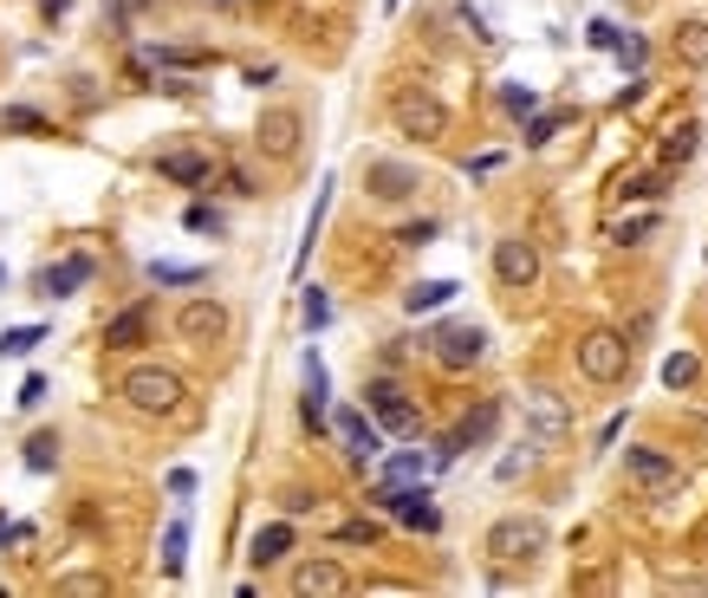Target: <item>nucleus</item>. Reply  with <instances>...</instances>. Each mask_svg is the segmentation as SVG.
Instances as JSON below:
<instances>
[{
  "label": "nucleus",
  "mask_w": 708,
  "mask_h": 598,
  "mask_svg": "<svg viewBox=\"0 0 708 598\" xmlns=\"http://www.w3.org/2000/svg\"><path fill=\"white\" fill-rule=\"evenodd\" d=\"M384 7H397V0H384Z\"/></svg>",
  "instance_id": "obj_45"
},
{
  "label": "nucleus",
  "mask_w": 708,
  "mask_h": 598,
  "mask_svg": "<svg viewBox=\"0 0 708 598\" xmlns=\"http://www.w3.org/2000/svg\"><path fill=\"white\" fill-rule=\"evenodd\" d=\"M0 540H13V527H7V514H0Z\"/></svg>",
  "instance_id": "obj_44"
},
{
  "label": "nucleus",
  "mask_w": 708,
  "mask_h": 598,
  "mask_svg": "<svg viewBox=\"0 0 708 598\" xmlns=\"http://www.w3.org/2000/svg\"><path fill=\"white\" fill-rule=\"evenodd\" d=\"M306 325H312V332H325V325H332V299L319 294V287H306Z\"/></svg>",
  "instance_id": "obj_31"
},
{
  "label": "nucleus",
  "mask_w": 708,
  "mask_h": 598,
  "mask_svg": "<svg viewBox=\"0 0 708 598\" xmlns=\"http://www.w3.org/2000/svg\"><path fill=\"white\" fill-rule=\"evenodd\" d=\"M169 495H182V501H189V495H196V475H189V468H176V475H169Z\"/></svg>",
  "instance_id": "obj_42"
},
{
  "label": "nucleus",
  "mask_w": 708,
  "mask_h": 598,
  "mask_svg": "<svg viewBox=\"0 0 708 598\" xmlns=\"http://www.w3.org/2000/svg\"><path fill=\"white\" fill-rule=\"evenodd\" d=\"M417 189V169L410 163H370V196L377 202H403Z\"/></svg>",
  "instance_id": "obj_17"
},
{
  "label": "nucleus",
  "mask_w": 708,
  "mask_h": 598,
  "mask_svg": "<svg viewBox=\"0 0 708 598\" xmlns=\"http://www.w3.org/2000/svg\"><path fill=\"white\" fill-rule=\"evenodd\" d=\"M676 59L696 73V66H708V20H689V26H676Z\"/></svg>",
  "instance_id": "obj_23"
},
{
  "label": "nucleus",
  "mask_w": 708,
  "mask_h": 598,
  "mask_svg": "<svg viewBox=\"0 0 708 598\" xmlns=\"http://www.w3.org/2000/svg\"><path fill=\"white\" fill-rule=\"evenodd\" d=\"M696 144H703V131H696V124H676V131H670V144H663V163H689Z\"/></svg>",
  "instance_id": "obj_29"
},
{
  "label": "nucleus",
  "mask_w": 708,
  "mask_h": 598,
  "mask_svg": "<svg viewBox=\"0 0 708 598\" xmlns=\"http://www.w3.org/2000/svg\"><path fill=\"white\" fill-rule=\"evenodd\" d=\"M546 553V521H527V514H507V521L488 527V560L500 566H527Z\"/></svg>",
  "instance_id": "obj_3"
},
{
  "label": "nucleus",
  "mask_w": 708,
  "mask_h": 598,
  "mask_svg": "<svg viewBox=\"0 0 708 598\" xmlns=\"http://www.w3.org/2000/svg\"><path fill=\"white\" fill-rule=\"evenodd\" d=\"M429 345H435V365H442V372H475V365L488 358V332H482V325H442Z\"/></svg>",
  "instance_id": "obj_7"
},
{
  "label": "nucleus",
  "mask_w": 708,
  "mask_h": 598,
  "mask_svg": "<svg viewBox=\"0 0 708 598\" xmlns=\"http://www.w3.org/2000/svg\"><path fill=\"white\" fill-rule=\"evenodd\" d=\"M189 228H196V234H221V215H214V209H202V202H196V209H189Z\"/></svg>",
  "instance_id": "obj_38"
},
{
  "label": "nucleus",
  "mask_w": 708,
  "mask_h": 598,
  "mask_svg": "<svg viewBox=\"0 0 708 598\" xmlns=\"http://www.w3.org/2000/svg\"><path fill=\"white\" fill-rule=\"evenodd\" d=\"M364 410L377 417L384 436H417V430H423V410H417V403L403 397V384H390V377L364 384Z\"/></svg>",
  "instance_id": "obj_4"
},
{
  "label": "nucleus",
  "mask_w": 708,
  "mask_h": 598,
  "mask_svg": "<svg viewBox=\"0 0 708 598\" xmlns=\"http://www.w3.org/2000/svg\"><path fill=\"white\" fill-rule=\"evenodd\" d=\"M696 372H703V365H696L689 352H676V358H663V384H670V390H689V384H696Z\"/></svg>",
  "instance_id": "obj_30"
},
{
  "label": "nucleus",
  "mask_w": 708,
  "mask_h": 598,
  "mask_svg": "<svg viewBox=\"0 0 708 598\" xmlns=\"http://www.w3.org/2000/svg\"><path fill=\"white\" fill-rule=\"evenodd\" d=\"M631 481H638L650 501H670L676 488H683V475H676V462H663L656 449H631Z\"/></svg>",
  "instance_id": "obj_12"
},
{
  "label": "nucleus",
  "mask_w": 708,
  "mask_h": 598,
  "mask_svg": "<svg viewBox=\"0 0 708 598\" xmlns=\"http://www.w3.org/2000/svg\"><path fill=\"white\" fill-rule=\"evenodd\" d=\"M500 104H507L513 118H527V111H533V91H520V85H507V91H500Z\"/></svg>",
  "instance_id": "obj_35"
},
{
  "label": "nucleus",
  "mask_w": 708,
  "mask_h": 598,
  "mask_svg": "<svg viewBox=\"0 0 708 598\" xmlns=\"http://www.w3.org/2000/svg\"><path fill=\"white\" fill-rule=\"evenodd\" d=\"M91 280V254H71V261H59V267H46L33 287H40V299H66V294H78Z\"/></svg>",
  "instance_id": "obj_15"
},
{
  "label": "nucleus",
  "mask_w": 708,
  "mask_h": 598,
  "mask_svg": "<svg viewBox=\"0 0 708 598\" xmlns=\"http://www.w3.org/2000/svg\"><path fill=\"white\" fill-rule=\"evenodd\" d=\"M578 372L591 377V384H618V377L631 372V339L624 332H585L578 339Z\"/></svg>",
  "instance_id": "obj_5"
},
{
  "label": "nucleus",
  "mask_w": 708,
  "mask_h": 598,
  "mask_svg": "<svg viewBox=\"0 0 708 598\" xmlns=\"http://www.w3.org/2000/svg\"><path fill=\"white\" fill-rule=\"evenodd\" d=\"M26 468H33V475H53V468H59V436L40 430V436L26 443Z\"/></svg>",
  "instance_id": "obj_28"
},
{
  "label": "nucleus",
  "mask_w": 708,
  "mask_h": 598,
  "mask_svg": "<svg viewBox=\"0 0 708 598\" xmlns=\"http://www.w3.org/2000/svg\"><path fill=\"white\" fill-rule=\"evenodd\" d=\"M306 423H325V365H319V352H306Z\"/></svg>",
  "instance_id": "obj_24"
},
{
  "label": "nucleus",
  "mask_w": 708,
  "mask_h": 598,
  "mask_svg": "<svg viewBox=\"0 0 708 598\" xmlns=\"http://www.w3.org/2000/svg\"><path fill=\"white\" fill-rule=\"evenodd\" d=\"M527 430L533 443H566L572 436V410L560 390H527Z\"/></svg>",
  "instance_id": "obj_9"
},
{
  "label": "nucleus",
  "mask_w": 708,
  "mask_h": 598,
  "mask_svg": "<svg viewBox=\"0 0 708 598\" xmlns=\"http://www.w3.org/2000/svg\"><path fill=\"white\" fill-rule=\"evenodd\" d=\"M339 540H345V546H364V540H377V527H370V521H345V527H339Z\"/></svg>",
  "instance_id": "obj_37"
},
{
  "label": "nucleus",
  "mask_w": 708,
  "mask_h": 598,
  "mask_svg": "<svg viewBox=\"0 0 708 598\" xmlns=\"http://www.w3.org/2000/svg\"><path fill=\"white\" fill-rule=\"evenodd\" d=\"M0 280H7V267H0Z\"/></svg>",
  "instance_id": "obj_46"
},
{
  "label": "nucleus",
  "mask_w": 708,
  "mask_h": 598,
  "mask_svg": "<svg viewBox=\"0 0 708 598\" xmlns=\"http://www.w3.org/2000/svg\"><path fill=\"white\" fill-rule=\"evenodd\" d=\"M585 40H591L598 53H618V46H624V33H618L611 20H591V26H585Z\"/></svg>",
  "instance_id": "obj_32"
},
{
  "label": "nucleus",
  "mask_w": 708,
  "mask_h": 598,
  "mask_svg": "<svg viewBox=\"0 0 708 598\" xmlns=\"http://www.w3.org/2000/svg\"><path fill=\"white\" fill-rule=\"evenodd\" d=\"M292 593L299 598H332V593H352V579H345V566L339 560H299L292 566Z\"/></svg>",
  "instance_id": "obj_14"
},
{
  "label": "nucleus",
  "mask_w": 708,
  "mask_h": 598,
  "mask_svg": "<svg viewBox=\"0 0 708 598\" xmlns=\"http://www.w3.org/2000/svg\"><path fill=\"white\" fill-rule=\"evenodd\" d=\"M66 7H71V0H46V13H66Z\"/></svg>",
  "instance_id": "obj_43"
},
{
  "label": "nucleus",
  "mask_w": 708,
  "mask_h": 598,
  "mask_svg": "<svg viewBox=\"0 0 708 598\" xmlns=\"http://www.w3.org/2000/svg\"><path fill=\"white\" fill-rule=\"evenodd\" d=\"M46 345V325H13V332H0V358H26V352H40Z\"/></svg>",
  "instance_id": "obj_27"
},
{
  "label": "nucleus",
  "mask_w": 708,
  "mask_h": 598,
  "mask_svg": "<svg viewBox=\"0 0 708 598\" xmlns=\"http://www.w3.org/2000/svg\"><path fill=\"white\" fill-rule=\"evenodd\" d=\"M13 403H20V410H33V403H46V377H26V384H20V397H13Z\"/></svg>",
  "instance_id": "obj_36"
},
{
  "label": "nucleus",
  "mask_w": 708,
  "mask_h": 598,
  "mask_svg": "<svg viewBox=\"0 0 708 598\" xmlns=\"http://www.w3.org/2000/svg\"><path fill=\"white\" fill-rule=\"evenodd\" d=\"M560 124H566V118H560V111H540V118H533V124H527V144H546V137H553V131H560Z\"/></svg>",
  "instance_id": "obj_34"
},
{
  "label": "nucleus",
  "mask_w": 708,
  "mask_h": 598,
  "mask_svg": "<svg viewBox=\"0 0 708 598\" xmlns=\"http://www.w3.org/2000/svg\"><path fill=\"white\" fill-rule=\"evenodd\" d=\"M169 182H182V189H196V182H209V163L196 156V150H163V163H156Z\"/></svg>",
  "instance_id": "obj_20"
},
{
  "label": "nucleus",
  "mask_w": 708,
  "mask_h": 598,
  "mask_svg": "<svg viewBox=\"0 0 708 598\" xmlns=\"http://www.w3.org/2000/svg\"><path fill=\"white\" fill-rule=\"evenodd\" d=\"M176 339H182V345H221V339H228V306H221V299H189V306L176 312Z\"/></svg>",
  "instance_id": "obj_8"
},
{
  "label": "nucleus",
  "mask_w": 708,
  "mask_h": 598,
  "mask_svg": "<svg viewBox=\"0 0 708 598\" xmlns=\"http://www.w3.org/2000/svg\"><path fill=\"white\" fill-rule=\"evenodd\" d=\"M435 241V222H410L403 228V247H429Z\"/></svg>",
  "instance_id": "obj_39"
},
{
  "label": "nucleus",
  "mask_w": 708,
  "mask_h": 598,
  "mask_svg": "<svg viewBox=\"0 0 708 598\" xmlns=\"http://www.w3.org/2000/svg\"><path fill=\"white\" fill-rule=\"evenodd\" d=\"M650 228H656V222H650V215H643V222H624V228H618V241H624V247H638V241H643V234H650Z\"/></svg>",
  "instance_id": "obj_41"
},
{
  "label": "nucleus",
  "mask_w": 708,
  "mask_h": 598,
  "mask_svg": "<svg viewBox=\"0 0 708 598\" xmlns=\"http://www.w3.org/2000/svg\"><path fill=\"white\" fill-rule=\"evenodd\" d=\"M7 131H46V118L40 111H26V104H7V118H0Z\"/></svg>",
  "instance_id": "obj_33"
},
{
  "label": "nucleus",
  "mask_w": 708,
  "mask_h": 598,
  "mask_svg": "<svg viewBox=\"0 0 708 598\" xmlns=\"http://www.w3.org/2000/svg\"><path fill=\"white\" fill-rule=\"evenodd\" d=\"M495 274H500V287H533L540 280V247L533 241H500L495 247Z\"/></svg>",
  "instance_id": "obj_13"
},
{
  "label": "nucleus",
  "mask_w": 708,
  "mask_h": 598,
  "mask_svg": "<svg viewBox=\"0 0 708 598\" xmlns=\"http://www.w3.org/2000/svg\"><path fill=\"white\" fill-rule=\"evenodd\" d=\"M332 430H339V443H345L352 462H377L384 430H377V417H370V410H332Z\"/></svg>",
  "instance_id": "obj_11"
},
{
  "label": "nucleus",
  "mask_w": 708,
  "mask_h": 598,
  "mask_svg": "<svg viewBox=\"0 0 708 598\" xmlns=\"http://www.w3.org/2000/svg\"><path fill=\"white\" fill-rule=\"evenodd\" d=\"M429 468H435V455H417V449H403V455H390L384 462V481L397 488V481H423Z\"/></svg>",
  "instance_id": "obj_25"
},
{
  "label": "nucleus",
  "mask_w": 708,
  "mask_h": 598,
  "mask_svg": "<svg viewBox=\"0 0 708 598\" xmlns=\"http://www.w3.org/2000/svg\"><path fill=\"white\" fill-rule=\"evenodd\" d=\"M143 339H150V306H124V312H118V319H111V325H104V345H111V352H131V345H143Z\"/></svg>",
  "instance_id": "obj_16"
},
{
  "label": "nucleus",
  "mask_w": 708,
  "mask_h": 598,
  "mask_svg": "<svg viewBox=\"0 0 708 598\" xmlns=\"http://www.w3.org/2000/svg\"><path fill=\"white\" fill-rule=\"evenodd\" d=\"M118 390H124V403L143 410V417H176V410H182V397H189V390H182V377L169 372V365H131Z\"/></svg>",
  "instance_id": "obj_1"
},
{
  "label": "nucleus",
  "mask_w": 708,
  "mask_h": 598,
  "mask_svg": "<svg viewBox=\"0 0 708 598\" xmlns=\"http://www.w3.org/2000/svg\"><path fill=\"white\" fill-rule=\"evenodd\" d=\"M455 294H462L455 280H417V287L403 294V312H435V306H449Z\"/></svg>",
  "instance_id": "obj_22"
},
{
  "label": "nucleus",
  "mask_w": 708,
  "mask_h": 598,
  "mask_svg": "<svg viewBox=\"0 0 708 598\" xmlns=\"http://www.w3.org/2000/svg\"><path fill=\"white\" fill-rule=\"evenodd\" d=\"M261 150L267 156H292L299 150V111H267L261 118Z\"/></svg>",
  "instance_id": "obj_18"
},
{
  "label": "nucleus",
  "mask_w": 708,
  "mask_h": 598,
  "mask_svg": "<svg viewBox=\"0 0 708 598\" xmlns=\"http://www.w3.org/2000/svg\"><path fill=\"white\" fill-rule=\"evenodd\" d=\"M377 508H384V514H397L410 533H435V527H442V508L429 501V488H417V481H397V488H390V481H377Z\"/></svg>",
  "instance_id": "obj_6"
},
{
  "label": "nucleus",
  "mask_w": 708,
  "mask_h": 598,
  "mask_svg": "<svg viewBox=\"0 0 708 598\" xmlns=\"http://www.w3.org/2000/svg\"><path fill=\"white\" fill-rule=\"evenodd\" d=\"M286 553H292V527H286V521L261 527V533H254V546H247V560H254V566H280Z\"/></svg>",
  "instance_id": "obj_19"
},
{
  "label": "nucleus",
  "mask_w": 708,
  "mask_h": 598,
  "mask_svg": "<svg viewBox=\"0 0 708 598\" xmlns=\"http://www.w3.org/2000/svg\"><path fill=\"white\" fill-rule=\"evenodd\" d=\"M209 267H189V261H150V287H202Z\"/></svg>",
  "instance_id": "obj_21"
},
{
  "label": "nucleus",
  "mask_w": 708,
  "mask_h": 598,
  "mask_svg": "<svg viewBox=\"0 0 708 598\" xmlns=\"http://www.w3.org/2000/svg\"><path fill=\"white\" fill-rule=\"evenodd\" d=\"M182 566H189V521H169V533H163V573L182 579Z\"/></svg>",
  "instance_id": "obj_26"
},
{
  "label": "nucleus",
  "mask_w": 708,
  "mask_h": 598,
  "mask_svg": "<svg viewBox=\"0 0 708 598\" xmlns=\"http://www.w3.org/2000/svg\"><path fill=\"white\" fill-rule=\"evenodd\" d=\"M390 118H397V131L403 137H417V144H435L442 131H449V104L423 91V85H397L390 91Z\"/></svg>",
  "instance_id": "obj_2"
},
{
  "label": "nucleus",
  "mask_w": 708,
  "mask_h": 598,
  "mask_svg": "<svg viewBox=\"0 0 708 598\" xmlns=\"http://www.w3.org/2000/svg\"><path fill=\"white\" fill-rule=\"evenodd\" d=\"M495 423H500V403H475V410H468L442 443H435V468H442V462H455L462 449H482L488 436H495Z\"/></svg>",
  "instance_id": "obj_10"
},
{
  "label": "nucleus",
  "mask_w": 708,
  "mask_h": 598,
  "mask_svg": "<svg viewBox=\"0 0 708 598\" xmlns=\"http://www.w3.org/2000/svg\"><path fill=\"white\" fill-rule=\"evenodd\" d=\"M618 59H624V66H631V73H638L643 59H650V46H643V40H624V46H618Z\"/></svg>",
  "instance_id": "obj_40"
}]
</instances>
